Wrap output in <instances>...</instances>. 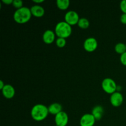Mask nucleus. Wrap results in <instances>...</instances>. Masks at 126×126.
Masks as SVG:
<instances>
[{"mask_svg":"<svg viewBox=\"0 0 126 126\" xmlns=\"http://www.w3.org/2000/svg\"><path fill=\"white\" fill-rule=\"evenodd\" d=\"M114 50H115L116 52L118 53V54H124V52H126V44L123 43H117L114 47Z\"/></svg>","mask_w":126,"mask_h":126,"instance_id":"obj_17","label":"nucleus"},{"mask_svg":"<svg viewBox=\"0 0 126 126\" xmlns=\"http://www.w3.org/2000/svg\"><path fill=\"white\" fill-rule=\"evenodd\" d=\"M116 83L113 79L110 78H105L102 82V88L106 93L111 95L117 91Z\"/></svg>","mask_w":126,"mask_h":126,"instance_id":"obj_4","label":"nucleus"},{"mask_svg":"<svg viewBox=\"0 0 126 126\" xmlns=\"http://www.w3.org/2000/svg\"><path fill=\"white\" fill-rule=\"evenodd\" d=\"M124 102V97L120 92H114L110 96V103L114 107H120Z\"/></svg>","mask_w":126,"mask_h":126,"instance_id":"obj_9","label":"nucleus"},{"mask_svg":"<svg viewBox=\"0 0 126 126\" xmlns=\"http://www.w3.org/2000/svg\"><path fill=\"white\" fill-rule=\"evenodd\" d=\"M120 9L123 14H126V0H123L121 1Z\"/></svg>","mask_w":126,"mask_h":126,"instance_id":"obj_20","label":"nucleus"},{"mask_svg":"<svg viewBox=\"0 0 126 126\" xmlns=\"http://www.w3.org/2000/svg\"></svg>","mask_w":126,"mask_h":126,"instance_id":"obj_27","label":"nucleus"},{"mask_svg":"<svg viewBox=\"0 0 126 126\" xmlns=\"http://www.w3.org/2000/svg\"><path fill=\"white\" fill-rule=\"evenodd\" d=\"M95 119L91 113H86L80 119V126H94L95 123Z\"/></svg>","mask_w":126,"mask_h":126,"instance_id":"obj_8","label":"nucleus"},{"mask_svg":"<svg viewBox=\"0 0 126 126\" xmlns=\"http://www.w3.org/2000/svg\"><path fill=\"white\" fill-rule=\"evenodd\" d=\"M1 91H2V94L4 97L7 99H11L14 97L15 94H16V91H15L14 87L12 85L9 84L5 85Z\"/></svg>","mask_w":126,"mask_h":126,"instance_id":"obj_11","label":"nucleus"},{"mask_svg":"<svg viewBox=\"0 0 126 126\" xmlns=\"http://www.w3.org/2000/svg\"><path fill=\"white\" fill-rule=\"evenodd\" d=\"M121 63L124 66H126V52L124 54H121L120 56Z\"/></svg>","mask_w":126,"mask_h":126,"instance_id":"obj_21","label":"nucleus"},{"mask_svg":"<svg viewBox=\"0 0 126 126\" xmlns=\"http://www.w3.org/2000/svg\"><path fill=\"white\" fill-rule=\"evenodd\" d=\"M120 21L122 23L126 25V14H123L121 16Z\"/></svg>","mask_w":126,"mask_h":126,"instance_id":"obj_22","label":"nucleus"},{"mask_svg":"<svg viewBox=\"0 0 126 126\" xmlns=\"http://www.w3.org/2000/svg\"><path fill=\"white\" fill-rule=\"evenodd\" d=\"M78 25L81 29H87V28L89 27L90 22L87 18L82 17V18H79V20L78 23Z\"/></svg>","mask_w":126,"mask_h":126,"instance_id":"obj_16","label":"nucleus"},{"mask_svg":"<svg viewBox=\"0 0 126 126\" xmlns=\"http://www.w3.org/2000/svg\"><path fill=\"white\" fill-rule=\"evenodd\" d=\"M56 4L59 9L64 11L66 10L69 7L70 1L69 0H57Z\"/></svg>","mask_w":126,"mask_h":126,"instance_id":"obj_15","label":"nucleus"},{"mask_svg":"<svg viewBox=\"0 0 126 126\" xmlns=\"http://www.w3.org/2000/svg\"><path fill=\"white\" fill-rule=\"evenodd\" d=\"M49 114L48 107L41 103L36 104L31 110V116L36 121H42L46 119Z\"/></svg>","mask_w":126,"mask_h":126,"instance_id":"obj_1","label":"nucleus"},{"mask_svg":"<svg viewBox=\"0 0 126 126\" xmlns=\"http://www.w3.org/2000/svg\"><path fill=\"white\" fill-rule=\"evenodd\" d=\"M84 49L88 52H92L97 49L98 41L94 37H89L85 39L83 44Z\"/></svg>","mask_w":126,"mask_h":126,"instance_id":"obj_6","label":"nucleus"},{"mask_svg":"<svg viewBox=\"0 0 126 126\" xmlns=\"http://www.w3.org/2000/svg\"><path fill=\"white\" fill-rule=\"evenodd\" d=\"M30 10L32 16H34L38 18L43 17L45 14V10L44 7L39 4L33 5L30 8Z\"/></svg>","mask_w":126,"mask_h":126,"instance_id":"obj_12","label":"nucleus"},{"mask_svg":"<svg viewBox=\"0 0 126 126\" xmlns=\"http://www.w3.org/2000/svg\"><path fill=\"white\" fill-rule=\"evenodd\" d=\"M33 2L38 4L43 3V2H44V0H33Z\"/></svg>","mask_w":126,"mask_h":126,"instance_id":"obj_24","label":"nucleus"},{"mask_svg":"<svg viewBox=\"0 0 126 126\" xmlns=\"http://www.w3.org/2000/svg\"><path fill=\"white\" fill-rule=\"evenodd\" d=\"M55 44L58 47H64L66 44V39L62 38H57V39L55 40Z\"/></svg>","mask_w":126,"mask_h":126,"instance_id":"obj_18","label":"nucleus"},{"mask_svg":"<svg viewBox=\"0 0 126 126\" xmlns=\"http://www.w3.org/2000/svg\"><path fill=\"white\" fill-rule=\"evenodd\" d=\"M5 85L6 84H4V82L2 80H1V81H0V89L2 90V89L4 88V87L5 86Z\"/></svg>","mask_w":126,"mask_h":126,"instance_id":"obj_25","label":"nucleus"},{"mask_svg":"<svg viewBox=\"0 0 126 126\" xmlns=\"http://www.w3.org/2000/svg\"><path fill=\"white\" fill-rule=\"evenodd\" d=\"M55 125L58 126H66L69 121L68 115L65 111H61L55 116Z\"/></svg>","mask_w":126,"mask_h":126,"instance_id":"obj_7","label":"nucleus"},{"mask_svg":"<svg viewBox=\"0 0 126 126\" xmlns=\"http://www.w3.org/2000/svg\"><path fill=\"white\" fill-rule=\"evenodd\" d=\"M91 114L94 116L96 121H100L104 114V108L100 105L95 106L92 108Z\"/></svg>","mask_w":126,"mask_h":126,"instance_id":"obj_13","label":"nucleus"},{"mask_svg":"<svg viewBox=\"0 0 126 126\" xmlns=\"http://www.w3.org/2000/svg\"><path fill=\"white\" fill-rule=\"evenodd\" d=\"M32 12L30 9L28 7H23L16 9L13 15L14 20L19 24H23L28 22L32 18Z\"/></svg>","mask_w":126,"mask_h":126,"instance_id":"obj_2","label":"nucleus"},{"mask_svg":"<svg viewBox=\"0 0 126 126\" xmlns=\"http://www.w3.org/2000/svg\"><path fill=\"white\" fill-rule=\"evenodd\" d=\"M57 126V125H55V126Z\"/></svg>","mask_w":126,"mask_h":126,"instance_id":"obj_26","label":"nucleus"},{"mask_svg":"<svg viewBox=\"0 0 126 126\" xmlns=\"http://www.w3.org/2000/svg\"><path fill=\"white\" fill-rule=\"evenodd\" d=\"M65 21L71 26L78 25L79 20V16L77 12L75 11H68L65 15Z\"/></svg>","mask_w":126,"mask_h":126,"instance_id":"obj_5","label":"nucleus"},{"mask_svg":"<svg viewBox=\"0 0 126 126\" xmlns=\"http://www.w3.org/2000/svg\"><path fill=\"white\" fill-rule=\"evenodd\" d=\"M48 110L49 114L55 116L62 111V106L60 103L57 102L52 103L48 107Z\"/></svg>","mask_w":126,"mask_h":126,"instance_id":"obj_14","label":"nucleus"},{"mask_svg":"<svg viewBox=\"0 0 126 126\" xmlns=\"http://www.w3.org/2000/svg\"><path fill=\"white\" fill-rule=\"evenodd\" d=\"M72 26L66 23L65 21H61L58 22L55 27V34L58 38H66L70 36L72 33Z\"/></svg>","mask_w":126,"mask_h":126,"instance_id":"obj_3","label":"nucleus"},{"mask_svg":"<svg viewBox=\"0 0 126 126\" xmlns=\"http://www.w3.org/2000/svg\"><path fill=\"white\" fill-rule=\"evenodd\" d=\"M55 34L54 31L52 30H47L43 34V41L47 44H50L54 43L55 39Z\"/></svg>","mask_w":126,"mask_h":126,"instance_id":"obj_10","label":"nucleus"},{"mask_svg":"<svg viewBox=\"0 0 126 126\" xmlns=\"http://www.w3.org/2000/svg\"><path fill=\"white\" fill-rule=\"evenodd\" d=\"M2 2L4 4L6 5L12 4V3H13V0H2Z\"/></svg>","mask_w":126,"mask_h":126,"instance_id":"obj_23","label":"nucleus"},{"mask_svg":"<svg viewBox=\"0 0 126 126\" xmlns=\"http://www.w3.org/2000/svg\"><path fill=\"white\" fill-rule=\"evenodd\" d=\"M23 2L22 0H13V3L12 5L14 7L16 8L17 9H18L23 7Z\"/></svg>","mask_w":126,"mask_h":126,"instance_id":"obj_19","label":"nucleus"}]
</instances>
